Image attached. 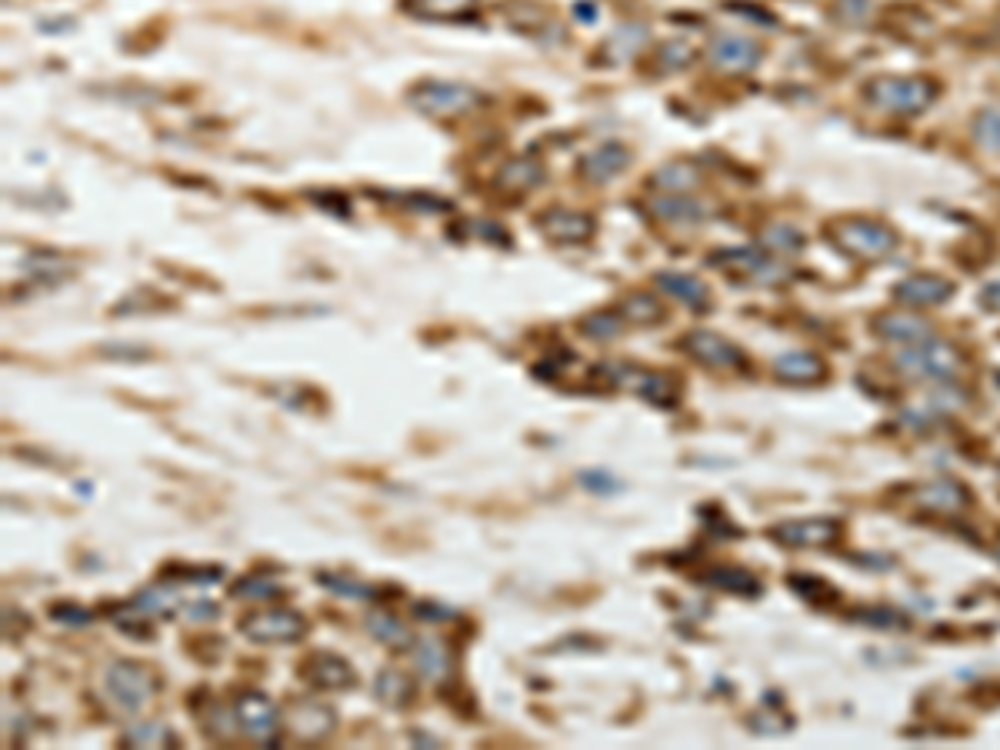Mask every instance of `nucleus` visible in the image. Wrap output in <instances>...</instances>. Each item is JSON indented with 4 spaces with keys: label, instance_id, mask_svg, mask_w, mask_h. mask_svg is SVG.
<instances>
[{
    "label": "nucleus",
    "instance_id": "nucleus-9",
    "mask_svg": "<svg viewBox=\"0 0 1000 750\" xmlns=\"http://www.w3.org/2000/svg\"><path fill=\"white\" fill-rule=\"evenodd\" d=\"M707 54H710V64L720 70H730V74H744V70L760 64V47L750 37L734 34V30H724V34H717L710 40Z\"/></svg>",
    "mask_w": 1000,
    "mask_h": 750
},
{
    "label": "nucleus",
    "instance_id": "nucleus-4",
    "mask_svg": "<svg viewBox=\"0 0 1000 750\" xmlns=\"http://www.w3.org/2000/svg\"><path fill=\"white\" fill-rule=\"evenodd\" d=\"M937 97V87L920 77H880L867 87V100L890 114H917Z\"/></svg>",
    "mask_w": 1000,
    "mask_h": 750
},
{
    "label": "nucleus",
    "instance_id": "nucleus-39",
    "mask_svg": "<svg viewBox=\"0 0 1000 750\" xmlns=\"http://www.w3.org/2000/svg\"><path fill=\"white\" fill-rule=\"evenodd\" d=\"M320 580L327 584V590H334V594H344L350 600H364L370 597V587L367 584H360V580H350L344 574H320Z\"/></svg>",
    "mask_w": 1000,
    "mask_h": 750
},
{
    "label": "nucleus",
    "instance_id": "nucleus-8",
    "mask_svg": "<svg viewBox=\"0 0 1000 750\" xmlns=\"http://www.w3.org/2000/svg\"><path fill=\"white\" fill-rule=\"evenodd\" d=\"M234 714L240 724V734L254 744H274L277 730H280V714L274 707V700H267L264 694H240L234 700Z\"/></svg>",
    "mask_w": 1000,
    "mask_h": 750
},
{
    "label": "nucleus",
    "instance_id": "nucleus-41",
    "mask_svg": "<svg viewBox=\"0 0 1000 750\" xmlns=\"http://www.w3.org/2000/svg\"><path fill=\"white\" fill-rule=\"evenodd\" d=\"M870 14V0H840V17L844 20H864Z\"/></svg>",
    "mask_w": 1000,
    "mask_h": 750
},
{
    "label": "nucleus",
    "instance_id": "nucleus-19",
    "mask_svg": "<svg viewBox=\"0 0 1000 750\" xmlns=\"http://www.w3.org/2000/svg\"><path fill=\"white\" fill-rule=\"evenodd\" d=\"M627 160L630 154L620 144H604V147L590 150V154L580 160V174L587 180H594V184H604V180L617 177L620 170L627 167Z\"/></svg>",
    "mask_w": 1000,
    "mask_h": 750
},
{
    "label": "nucleus",
    "instance_id": "nucleus-34",
    "mask_svg": "<svg viewBox=\"0 0 1000 750\" xmlns=\"http://www.w3.org/2000/svg\"><path fill=\"white\" fill-rule=\"evenodd\" d=\"M620 317L634 320V324H657L660 304L650 294H630L624 304H620Z\"/></svg>",
    "mask_w": 1000,
    "mask_h": 750
},
{
    "label": "nucleus",
    "instance_id": "nucleus-7",
    "mask_svg": "<svg viewBox=\"0 0 1000 750\" xmlns=\"http://www.w3.org/2000/svg\"><path fill=\"white\" fill-rule=\"evenodd\" d=\"M604 370H607V377H610V384H614V387H624V390H630V394H640V397L654 400V404L670 407L677 400V380L667 377V374H657V370H644V367H637V364H610Z\"/></svg>",
    "mask_w": 1000,
    "mask_h": 750
},
{
    "label": "nucleus",
    "instance_id": "nucleus-24",
    "mask_svg": "<svg viewBox=\"0 0 1000 750\" xmlns=\"http://www.w3.org/2000/svg\"><path fill=\"white\" fill-rule=\"evenodd\" d=\"M127 747H174L177 734L160 720H134L124 734H120Z\"/></svg>",
    "mask_w": 1000,
    "mask_h": 750
},
{
    "label": "nucleus",
    "instance_id": "nucleus-21",
    "mask_svg": "<svg viewBox=\"0 0 1000 750\" xmlns=\"http://www.w3.org/2000/svg\"><path fill=\"white\" fill-rule=\"evenodd\" d=\"M650 210H654L660 220H667V224H680V227L700 224V220H704V207L684 194H660L650 200Z\"/></svg>",
    "mask_w": 1000,
    "mask_h": 750
},
{
    "label": "nucleus",
    "instance_id": "nucleus-16",
    "mask_svg": "<svg viewBox=\"0 0 1000 750\" xmlns=\"http://www.w3.org/2000/svg\"><path fill=\"white\" fill-rule=\"evenodd\" d=\"M914 504L930 514H960L970 504L967 487H960L957 480H930V484L914 490Z\"/></svg>",
    "mask_w": 1000,
    "mask_h": 750
},
{
    "label": "nucleus",
    "instance_id": "nucleus-31",
    "mask_svg": "<svg viewBox=\"0 0 1000 750\" xmlns=\"http://www.w3.org/2000/svg\"><path fill=\"white\" fill-rule=\"evenodd\" d=\"M697 177H700L697 167L684 164V160H674V164L657 170L654 184L664 190V194H687L690 187H697Z\"/></svg>",
    "mask_w": 1000,
    "mask_h": 750
},
{
    "label": "nucleus",
    "instance_id": "nucleus-1",
    "mask_svg": "<svg viewBox=\"0 0 1000 750\" xmlns=\"http://www.w3.org/2000/svg\"><path fill=\"white\" fill-rule=\"evenodd\" d=\"M104 694L117 710L137 714L157 694V674L137 660H117L104 670Z\"/></svg>",
    "mask_w": 1000,
    "mask_h": 750
},
{
    "label": "nucleus",
    "instance_id": "nucleus-12",
    "mask_svg": "<svg viewBox=\"0 0 1000 750\" xmlns=\"http://www.w3.org/2000/svg\"><path fill=\"white\" fill-rule=\"evenodd\" d=\"M684 350L694 360H700L704 367H714V370H730V367H740V350L724 340L714 330H690L684 337Z\"/></svg>",
    "mask_w": 1000,
    "mask_h": 750
},
{
    "label": "nucleus",
    "instance_id": "nucleus-14",
    "mask_svg": "<svg viewBox=\"0 0 1000 750\" xmlns=\"http://www.w3.org/2000/svg\"><path fill=\"white\" fill-rule=\"evenodd\" d=\"M414 670L430 684H447L454 674V650L440 637L414 640Z\"/></svg>",
    "mask_w": 1000,
    "mask_h": 750
},
{
    "label": "nucleus",
    "instance_id": "nucleus-26",
    "mask_svg": "<svg viewBox=\"0 0 1000 750\" xmlns=\"http://www.w3.org/2000/svg\"><path fill=\"white\" fill-rule=\"evenodd\" d=\"M364 627H367V634L374 640H380L384 647H407L410 644L407 624H400V620L394 614H387V610H370Z\"/></svg>",
    "mask_w": 1000,
    "mask_h": 750
},
{
    "label": "nucleus",
    "instance_id": "nucleus-33",
    "mask_svg": "<svg viewBox=\"0 0 1000 750\" xmlns=\"http://www.w3.org/2000/svg\"><path fill=\"white\" fill-rule=\"evenodd\" d=\"M204 730L214 740H230L240 730L237 724V714H234V707H224V704H214L204 714Z\"/></svg>",
    "mask_w": 1000,
    "mask_h": 750
},
{
    "label": "nucleus",
    "instance_id": "nucleus-43",
    "mask_svg": "<svg viewBox=\"0 0 1000 750\" xmlns=\"http://www.w3.org/2000/svg\"><path fill=\"white\" fill-rule=\"evenodd\" d=\"M607 474H597V470H584L580 474V487H587V490H620V484H607Z\"/></svg>",
    "mask_w": 1000,
    "mask_h": 750
},
{
    "label": "nucleus",
    "instance_id": "nucleus-29",
    "mask_svg": "<svg viewBox=\"0 0 1000 750\" xmlns=\"http://www.w3.org/2000/svg\"><path fill=\"white\" fill-rule=\"evenodd\" d=\"M960 407V394H950V390H937V394H930L927 400H920V407L917 410H904V420L907 424H927L930 417H944L950 414V410H957Z\"/></svg>",
    "mask_w": 1000,
    "mask_h": 750
},
{
    "label": "nucleus",
    "instance_id": "nucleus-35",
    "mask_svg": "<svg viewBox=\"0 0 1000 750\" xmlns=\"http://www.w3.org/2000/svg\"><path fill=\"white\" fill-rule=\"evenodd\" d=\"M280 594V580L274 577H264V574H254V577H244L234 584V597L240 600H270Z\"/></svg>",
    "mask_w": 1000,
    "mask_h": 750
},
{
    "label": "nucleus",
    "instance_id": "nucleus-27",
    "mask_svg": "<svg viewBox=\"0 0 1000 750\" xmlns=\"http://www.w3.org/2000/svg\"><path fill=\"white\" fill-rule=\"evenodd\" d=\"M544 170H540L537 160H527V157H517V160H507L497 174V184L504 190H530L540 184Z\"/></svg>",
    "mask_w": 1000,
    "mask_h": 750
},
{
    "label": "nucleus",
    "instance_id": "nucleus-47",
    "mask_svg": "<svg viewBox=\"0 0 1000 750\" xmlns=\"http://www.w3.org/2000/svg\"><path fill=\"white\" fill-rule=\"evenodd\" d=\"M577 17L590 20V17H594V7H590V4H580V7H577Z\"/></svg>",
    "mask_w": 1000,
    "mask_h": 750
},
{
    "label": "nucleus",
    "instance_id": "nucleus-5",
    "mask_svg": "<svg viewBox=\"0 0 1000 750\" xmlns=\"http://www.w3.org/2000/svg\"><path fill=\"white\" fill-rule=\"evenodd\" d=\"M834 240L840 250L854 254L860 260H877L890 254L897 247V234L880 220H864V217H847L834 224Z\"/></svg>",
    "mask_w": 1000,
    "mask_h": 750
},
{
    "label": "nucleus",
    "instance_id": "nucleus-20",
    "mask_svg": "<svg viewBox=\"0 0 1000 750\" xmlns=\"http://www.w3.org/2000/svg\"><path fill=\"white\" fill-rule=\"evenodd\" d=\"M877 334L884 340H894V344H920V340L934 337V327L910 314H887L877 320Z\"/></svg>",
    "mask_w": 1000,
    "mask_h": 750
},
{
    "label": "nucleus",
    "instance_id": "nucleus-32",
    "mask_svg": "<svg viewBox=\"0 0 1000 750\" xmlns=\"http://www.w3.org/2000/svg\"><path fill=\"white\" fill-rule=\"evenodd\" d=\"M974 140L990 154H1000V104L984 107L974 120Z\"/></svg>",
    "mask_w": 1000,
    "mask_h": 750
},
{
    "label": "nucleus",
    "instance_id": "nucleus-36",
    "mask_svg": "<svg viewBox=\"0 0 1000 750\" xmlns=\"http://www.w3.org/2000/svg\"><path fill=\"white\" fill-rule=\"evenodd\" d=\"M644 27H637V24H627V27H620L614 37H610V44H607V54L614 57V60H624L630 57L634 50L644 44Z\"/></svg>",
    "mask_w": 1000,
    "mask_h": 750
},
{
    "label": "nucleus",
    "instance_id": "nucleus-2",
    "mask_svg": "<svg viewBox=\"0 0 1000 750\" xmlns=\"http://www.w3.org/2000/svg\"><path fill=\"white\" fill-rule=\"evenodd\" d=\"M894 364L914 380H940V384H944V380L957 377L960 357L950 344L930 337V340H920V344H904V350H897Z\"/></svg>",
    "mask_w": 1000,
    "mask_h": 750
},
{
    "label": "nucleus",
    "instance_id": "nucleus-46",
    "mask_svg": "<svg viewBox=\"0 0 1000 750\" xmlns=\"http://www.w3.org/2000/svg\"><path fill=\"white\" fill-rule=\"evenodd\" d=\"M984 304H987V307H994V310H1000V284H987V287H984Z\"/></svg>",
    "mask_w": 1000,
    "mask_h": 750
},
{
    "label": "nucleus",
    "instance_id": "nucleus-11",
    "mask_svg": "<svg viewBox=\"0 0 1000 750\" xmlns=\"http://www.w3.org/2000/svg\"><path fill=\"white\" fill-rule=\"evenodd\" d=\"M334 710L327 704H317V700H297L294 707L287 710V730L304 744H317L324 740L330 730H334Z\"/></svg>",
    "mask_w": 1000,
    "mask_h": 750
},
{
    "label": "nucleus",
    "instance_id": "nucleus-42",
    "mask_svg": "<svg viewBox=\"0 0 1000 750\" xmlns=\"http://www.w3.org/2000/svg\"><path fill=\"white\" fill-rule=\"evenodd\" d=\"M414 610H417V617H420V620H450V617H454V614H450L447 607H440V604H430V600H417V604H414Z\"/></svg>",
    "mask_w": 1000,
    "mask_h": 750
},
{
    "label": "nucleus",
    "instance_id": "nucleus-44",
    "mask_svg": "<svg viewBox=\"0 0 1000 750\" xmlns=\"http://www.w3.org/2000/svg\"><path fill=\"white\" fill-rule=\"evenodd\" d=\"M50 614H54V620H70V624H87V610H80V607H64V604H60V607H54V610H50Z\"/></svg>",
    "mask_w": 1000,
    "mask_h": 750
},
{
    "label": "nucleus",
    "instance_id": "nucleus-3",
    "mask_svg": "<svg viewBox=\"0 0 1000 750\" xmlns=\"http://www.w3.org/2000/svg\"><path fill=\"white\" fill-rule=\"evenodd\" d=\"M407 100L427 117H457L480 104V90L457 84V80H424L410 90Z\"/></svg>",
    "mask_w": 1000,
    "mask_h": 750
},
{
    "label": "nucleus",
    "instance_id": "nucleus-23",
    "mask_svg": "<svg viewBox=\"0 0 1000 750\" xmlns=\"http://www.w3.org/2000/svg\"><path fill=\"white\" fill-rule=\"evenodd\" d=\"M657 287L664 290V294H670V297L684 300V304L694 307V310H704L710 304L707 287L700 284L697 277H690V274H657Z\"/></svg>",
    "mask_w": 1000,
    "mask_h": 750
},
{
    "label": "nucleus",
    "instance_id": "nucleus-38",
    "mask_svg": "<svg viewBox=\"0 0 1000 750\" xmlns=\"http://www.w3.org/2000/svg\"><path fill=\"white\" fill-rule=\"evenodd\" d=\"M690 60H694V54H690V47L684 44V40H667L657 54L660 70H680V67H687Z\"/></svg>",
    "mask_w": 1000,
    "mask_h": 750
},
{
    "label": "nucleus",
    "instance_id": "nucleus-15",
    "mask_svg": "<svg viewBox=\"0 0 1000 750\" xmlns=\"http://www.w3.org/2000/svg\"><path fill=\"white\" fill-rule=\"evenodd\" d=\"M540 234L550 237L554 244H584V240L594 234V220L580 210H547L544 217L537 220Z\"/></svg>",
    "mask_w": 1000,
    "mask_h": 750
},
{
    "label": "nucleus",
    "instance_id": "nucleus-6",
    "mask_svg": "<svg viewBox=\"0 0 1000 750\" xmlns=\"http://www.w3.org/2000/svg\"><path fill=\"white\" fill-rule=\"evenodd\" d=\"M304 617L290 607H270V610H257L240 620V634L254 644H294V640L304 637Z\"/></svg>",
    "mask_w": 1000,
    "mask_h": 750
},
{
    "label": "nucleus",
    "instance_id": "nucleus-45",
    "mask_svg": "<svg viewBox=\"0 0 1000 750\" xmlns=\"http://www.w3.org/2000/svg\"><path fill=\"white\" fill-rule=\"evenodd\" d=\"M717 584H727V590H734L737 584H750L754 587V580H750L747 574H730V570H724V574H714Z\"/></svg>",
    "mask_w": 1000,
    "mask_h": 750
},
{
    "label": "nucleus",
    "instance_id": "nucleus-10",
    "mask_svg": "<svg viewBox=\"0 0 1000 750\" xmlns=\"http://www.w3.org/2000/svg\"><path fill=\"white\" fill-rule=\"evenodd\" d=\"M300 677L317 690H344L354 684V667H350L340 654L314 650V654L300 664Z\"/></svg>",
    "mask_w": 1000,
    "mask_h": 750
},
{
    "label": "nucleus",
    "instance_id": "nucleus-18",
    "mask_svg": "<svg viewBox=\"0 0 1000 750\" xmlns=\"http://www.w3.org/2000/svg\"><path fill=\"white\" fill-rule=\"evenodd\" d=\"M840 534L837 520H790L774 527V537L787 547H827Z\"/></svg>",
    "mask_w": 1000,
    "mask_h": 750
},
{
    "label": "nucleus",
    "instance_id": "nucleus-17",
    "mask_svg": "<svg viewBox=\"0 0 1000 750\" xmlns=\"http://www.w3.org/2000/svg\"><path fill=\"white\" fill-rule=\"evenodd\" d=\"M950 294H954V284H947V280L937 277V274H914V277L900 280V284L894 287V297L907 307L944 304Z\"/></svg>",
    "mask_w": 1000,
    "mask_h": 750
},
{
    "label": "nucleus",
    "instance_id": "nucleus-25",
    "mask_svg": "<svg viewBox=\"0 0 1000 750\" xmlns=\"http://www.w3.org/2000/svg\"><path fill=\"white\" fill-rule=\"evenodd\" d=\"M777 374L790 380V384H810V380L824 374V364H820V357L807 354V350H790V354L777 357Z\"/></svg>",
    "mask_w": 1000,
    "mask_h": 750
},
{
    "label": "nucleus",
    "instance_id": "nucleus-30",
    "mask_svg": "<svg viewBox=\"0 0 1000 750\" xmlns=\"http://www.w3.org/2000/svg\"><path fill=\"white\" fill-rule=\"evenodd\" d=\"M760 244H764V250H770V254L794 257L804 250V237H800V230L787 227V224H770L764 227V234H760Z\"/></svg>",
    "mask_w": 1000,
    "mask_h": 750
},
{
    "label": "nucleus",
    "instance_id": "nucleus-22",
    "mask_svg": "<svg viewBox=\"0 0 1000 750\" xmlns=\"http://www.w3.org/2000/svg\"><path fill=\"white\" fill-rule=\"evenodd\" d=\"M407 7L424 20H467L477 14L480 0H407Z\"/></svg>",
    "mask_w": 1000,
    "mask_h": 750
},
{
    "label": "nucleus",
    "instance_id": "nucleus-28",
    "mask_svg": "<svg viewBox=\"0 0 1000 750\" xmlns=\"http://www.w3.org/2000/svg\"><path fill=\"white\" fill-rule=\"evenodd\" d=\"M374 690H377L380 704H387V707H407L410 697H414L410 677H404L400 670H380Z\"/></svg>",
    "mask_w": 1000,
    "mask_h": 750
},
{
    "label": "nucleus",
    "instance_id": "nucleus-37",
    "mask_svg": "<svg viewBox=\"0 0 1000 750\" xmlns=\"http://www.w3.org/2000/svg\"><path fill=\"white\" fill-rule=\"evenodd\" d=\"M580 330H584L587 337H594V340H610V337H617L620 330H624V320H620L617 314H590L584 324H580Z\"/></svg>",
    "mask_w": 1000,
    "mask_h": 750
},
{
    "label": "nucleus",
    "instance_id": "nucleus-13",
    "mask_svg": "<svg viewBox=\"0 0 1000 750\" xmlns=\"http://www.w3.org/2000/svg\"><path fill=\"white\" fill-rule=\"evenodd\" d=\"M717 264H727L730 274H744L754 284H780L787 277V267H780L777 260L764 257L760 250H724L714 257Z\"/></svg>",
    "mask_w": 1000,
    "mask_h": 750
},
{
    "label": "nucleus",
    "instance_id": "nucleus-40",
    "mask_svg": "<svg viewBox=\"0 0 1000 750\" xmlns=\"http://www.w3.org/2000/svg\"><path fill=\"white\" fill-rule=\"evenodd\" d=\"M180 614L197 624V620H214L217 617V607L210 604V600H190V604H180Z\"/></svg>",
    "mask_w": 1000,
    "mask_h": 750
}]
</instances>
